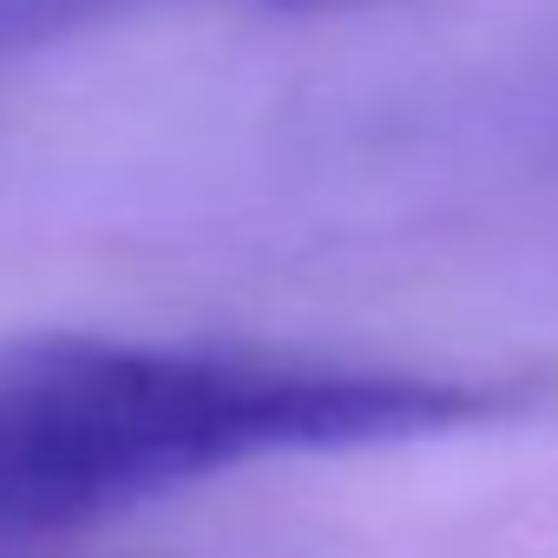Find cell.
I'll list each match as a JSON object with an SVG mask.
<instances>
[{
  "mask_svg": "<svg viewBox=\"0 0 558 558\" xmlns=\"http://www.w3.org/2000/svg\"><path fill=\"white\" fill-rule=\"evenodd\" d=\"M493 388L223 342H0V545L93 525L283 453H342L486 421Z\"/></svg>",
  "mask_w": 558,
  "mask_h": 558,
  "instance_id": "cell-1",
  "label": "cell"
},
{
  "mask_svg": "<svg viewBox=\"0 0 558 558\" xmlns=\"http://www.w3.org/2000/svg\"><path fill=\"white\" fill-rule=\"evenodd\" d=\"M368 8H401V0H0V66L27 53L66 47L80 34L158 21V14H368Z\"/></svg>",
  "mask_w": 558,
  "mask_h": 558,
  "instance_id": "cell-2",
  "label": "cell"
}]
</instances>
